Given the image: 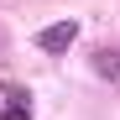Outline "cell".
<instances>
[{"mask_svg": "<svg viewBox=\"0 0 120 120\" xmlns=\"http://www.w3.org/2000/svg\"><path fill=\"white\" fill-rule=\"evenodd\" d=\"M73 37H78V21H52V26L37 31V47H42V52H68Z\"/></svg>", "mask_w": 120, "mask_h": 120, "instance_id": "1", "label": "cell"}, {"mask_svg": "<svg viewBox=\"0 0 120 120\" xmlns=\"http://www.w3.org/2000/svg\"><path fill=\"white\" fill-rule=\"evenodd\" d=\"M5 120H31V105H11V110H5Z\"/></svg>", "mask_w": 120, "mask_h": 120, "instance_id": "2", "label": "cell"}]
</instances>
